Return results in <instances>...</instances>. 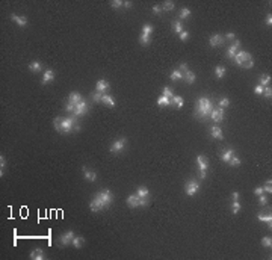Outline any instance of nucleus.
Instances as JSON below:
<instances>
[{"mask_svg": "<svg viewBox=\"0 0 272 260\" xmlns=\"http://www.w3.org/2000/svg\"><path fill=\"white\" fill-rule=\"evenodd\" d=\"M213 110V101L207 97H201L198 101H197V106H195V115H198L201 119L207 118Z\"/></svg>", "mask_w": 272, "mask_h": 260, "instance_id": "1", "label": "nucleus"}, {"mask_svg": "<svg viewBox=\"0 0 272 260\" xmlns=\"http://www.w3.org/2000/svg\"><path fill=\"white\" fill-rule=\"evenodd\" d=\"M127 206L129 207H147L148 200L147 198H139L136 194H133V195L127 197Z\"/></svg>", "mask_w": 272, "mask_h": 260, "instance_id": "2", "label": "nucleus"}, {"mask_svg": "<svg viewBox=\"0 0 272 260\" xmlns=\"http://www.w3.org/2000/svg\"><path fill=\"white\" fill-rule=\"evenodd\" d=\"M197 165H198V169H200V178L204 180L206 176H207V169H209V162H207V159L200 154V156L197 157Z\"/></svg>", "mask_w": 272, "mask_h": 260, "instance_id": "3", "label": "nucleus"}, {"mask_svg": "<svg viewBox=\"0 0 272 260\" xmlns=\"http://www.w3.org/2000/svg\"><path fill=\"white\" fill-rule=\"evenodd\" d=\"M76 127V117L71 114L70 117L62 118V133H70Z\"/></svg>", "mask_w": 272, "mask_h": 260, "instance_id": "4", "label": "nucleus"}, {"mask_svg": "<svg viewBox=\"0 0 272 260\" xmlns=\"http://www.w3.org/2000/svg\"><path fill=\"white\" fill-rule=\"evenodd\" d=\"M98 198L103 201V204H105V209H107L110 204H112V201H114V195H112V192L109 189H101L98 194Z\"/></svg>", "mask_w": 272, "mask_h": 260, "instance_id": "5", "label": "nucleus"}, {"mask_svg": "<svg viewBox=\"0 0 272 260\" xmlns=\"http://www.w3.org/2000/svg\"><path fill=\"white\" fill-rule=\"evenodd\" d=\"M126 145H127V139L126 138H118V139H115V141L112 142L109 151L110 153H119V151H123L126 148Z\"/></svg>", "mask_w": 272, "mask_h": 260, "instance_id": "6", "label": "nucleus"}, {"mask_svg": "<svg viewBox=\"0 0 272 260\" xmlns=\"http://www.w3.org/2000/svg\"><path fill=\"white\" fill-rule=\"evenodd\" d=\"M198 191H200V183L195 182V180H189L186 183V186H185V192L189 197H194L195 194H198Z\"/></svg>", "mask_w": 272, "mask_h": 260, "instance_id": "7", "label": "nucleus"}, {"mask_svg": "<svg viewBox=\"0 0 272 260\" xmlns=\"http://www.w3.org/2000/svg\"><path fill=\"white\" fill-rule=\"evenodd\" d=\"M233 59H234V62H236L239 67H243L245 62L249 59H252V58H251V53H248V52H237L236 56H234Z\"/></svg>", "mask_w": 272, "mask_h": 260, "instance_id": "8", "label": "nucleus"}, {"mask_svg": "<svg viewBox=\"0 0 272 260\" xmlns=\"http://www.w3.org/2000/svg\"><path fill=\"white\" fill-rule=\"evenodd\" d=\"M88 109H89V107H88V105H86V101L82 100V101H79V103L76 105L73 115H74V117H82V115H85V114L88 112Z\"/></svg>", "mask_w": 272, "mask_h": 260, "instance_id": "9", "label": "nucleus"}, {"mask_svg": "<svg viewBox=\"0 0 272 260\" xmlns=\"http://www.w3.org/2000/svg\"><path fill=\"white\" fill-rule=\"evenodd\" d=\"M89 209L92 212H100V210L105 209V204H103V201L98 198V195H95L94 198H92V201L89 203Z\"/></svg>", "mask_w": 272, "mask_h": 260, "instance_id": "10", "label": "nucleus"}, {"mask_svg": "<svg viewBox=\"0 0 272 260\" xmlns=\"http://www.w3.org/2000/svg\"><path fill=\"white\" fill-rule=\"evenodd\" d=\"M73 239H74V231L73 230H68V231H65L62 236L59 237V245H70L71 242H73Z\"/></svg>", "mask_w": 272, "mask_h": 260, "instance_id": "11", "label": "nucleus"}, {"mask_svg": "<svg viewBox=\"0 0 272 260\" xmlns=\"http://www.w3.org/2000/svg\"><path fill=\"white\" fill-rule=\"evenodd\" d=\"M239 47H240V41H239V39H236L233 44H230V47L227 48V58H228V59H233V58L236 56Z\"/></svg>", "mask_w": 272, "mask_h": 260, "instance_id": "12", "label": "nucleus"}, {"mask_svg": "<svg viewBox=\"0 0 272 260\" xmlns=\"http://www.w3.org/2000/svg\"><path fill=\"white\" fill-rule=\"evenodd\" d=\"M210 118L218 124V123H221L222 119H224V109L222 107H219V109H213L212 114H210Z\"/></svg>", "mask_w": 272, "mask_h": 260, "instance_id": "13", "label": "nucleus"}, {"mask_svg": "<svg viewBox=\"0 0 272 260\" xmlns=\"http://www.w3.org/2000/svg\"><path fill=\"white\" fill-rule=\"evenodd\" d=\"M109 83L105 80V79H100L98 82L95 83V91H98V92H101V94H107V91H109Z\"/></svg>", "mask_w": 272, "mask_h": 260, "instance_id": "14", "label": "nucleus"}, {"mask_svg": "<svg viewBox=\"0 0 272 260\" xmlns=\"http://www.w3.org/2000/svg\"><path fill=\"white\" fill-rule=\"evenodd\" d=\"M209 44H210L212 47H219V46H222V44H224V38H222L221 35H218V34H215V35L210 36Z\"/></svg>", "mask_w": 272, "mask_h": 260, "instance_id": "15", "label": "nucleus"}, {"mask_svg": "<svg viewBox=\"0 0 272 260\" xmlns=\"http://www.w3.org/2000/svg\"><path fill=\"white\" fill-rule=\"evenodd\" d=\"M30 259L32 260H44L46 259V253L42 248H33V251L30 253Z\"/></svg>", "mask_w": 272, "mask_h": 260, "instance_id": "16", "label": "nucleus"}, {"mask_svg": "<svg viewBox=\"0 0 272 260\" xmlns=\"http://www.w3.org/2000/svg\"><path fill=\"white\" fill-rule=\"evenodd\" d=\"M53 79H55V70H51V68H48V70L44 71V76H42V85H47V83L53 82Z\"/></svg>", "mask_w": 272, "mask_h": 260, "instance_id": "17", "label": "nucleus"}, {"mask_svg": "<svg viewBox=\"0 0 272 260\" xmlns=\"http://www.w3.org/2000/svg\"><path fill=\"white\" fill-rule=\"evenodd\" d=\"M11 18H12V21H15V24H18L20 27H24V26H27V23H29L26 17H20L17 14H12Z\"/></svg>", "mask_w": 272, "mask_h": 260, "instance_id": "18", "label": "nucleus"}, {"mask_svg": "<svg viewBox=\"0 0 272 260\" xmlns=\"http://www.w3.org/2000/svg\"><path fill=\"white\" fill-rule=\"evenodd\" d=\"M210 135H212L215 139H224V133H222V130H221V127H218V126H213V127H210Z\"/></svg>", "mask_w": 272, "mask_h": 260, "instance_id": "19", "label": "nucleus"}, {"mask_svg": "<svg viewBox=\"0 0 272 260\" xmlns=\"http://www.w3.org/2000/svg\"><path fill=\"white\" fill-rule=\"evenodd\" d=\"M82 169H83V176H85V178H86L88 182H95V180H97V174H95L94 171L86 169V166H82Z\"/></svg>", "mask_w": 272, "mask_h": 260, "instance_id": "20", "label": "nucleus"}, {"mask_svg": "<svg viewBox=\"0 0 272 260\" xmlns=\"http://www.w3.org/2000/svg\"><path fill=\"white\" fill-rule=\"evenodd\" d=\"M233 156H234V151H233L231 148H227V150H224V151L221 153V160L225 162V164H228V160H230Z\"/></svg>", "mask_w": 272, "mask_h": 260, "instance_id": "21", "label": "nucleus"}, {"mask_svg": "<svg viewBox=\"0 0 272 260\" xmlns=\"http://www.w3.org/2000/svg\"><path fill=\"white\" fill-rule=\"evenodd\" d=\"M136 195L139 198H148L150 197V191H148V188H145V186H139L136 189Z\"/></svg>", "mask_w": 272, "mask_h": 260, "instance_id": "22", "label": "nucleus"}, {"mask_svg": "<svg viewBox=\"0 0 272 260\" xmlns=\"http://www.w3.org/2000/svg\"><path fill=\"white\" fill-rule=\"evenodd\" d=\"M257 219L261 221V222H266L268 227L271 228V224H272V216L271 215H265V213H257Z\"/></svg>", "mask_w": 272, "mask_h": 260, "instance_id": "23", "label": "nucleus"}, {"mask_svg": "<svg viewBox=\"0 0 272 260\" xmlns=\"http://www.w3.org/2000/svg\"><path fill=\"white\" fill-rule=\"evenodd\" d=\"M101 103H105V105L109 106V107H115V100H114L109 94H103V97H101Z\"/></svg>", "mask_w": 272, "mask_h": 260, "instance_id": "24", "label": "nucleus"}, {"mask_svg": "<svg viewBox=\"0 0 272 260\" xmlns=\"http://www.w3.org/2000/svg\"><path fill=\"white\" fill-rule=\"evenodd\" d=\"M183 30H185V29H183V24H181V21H180V20H174V21H172V32L180 35Z\"/></svg>", "mask_w": 272, "mask_h": 260, "instance_id": "25", "label": "nucleus"}, {"mask_svg": "<svg viewBox=\"0 0 272 260\" xmlns=\"http://www.w3.org/2000/svg\"><path fill=\"white\" fill-rule=\"evenodd\" d=\"M83 98H82V95L79 94V92H76V91H73L70 94V97H68V101H71V103H74V105H77L79 101H82Z\"/></svg>", "mask_w": 272, "mask_h": 260, "instance_id": "26", "label": "nucleus"}, {"mask_svg": "<svg viewBox=\"0 0 272 260\" xmlns=\"http://www.w3.org/2000/svg\"><path fill=\"white\" fill-rule=\"evenodd\" d=\"M171 103H172V106H176L177 109L183 107V105H185V101H183V98H181L180 95H174V97L171 98Z\"/></svg>", "mask_w": 272, "mask_h": 260, "instance_id": "27", "label": "nucleus"}, {"mask_svg": "<svg viewBox=\"0 0 272 260\" xmlns=\"http://www.w3.org/2000/svg\"><path fill=\"white\" fill-rule=\"evenodd\" d=\"M29 70L32 71V73H39V71L42 70V64H41V62H38V61H33V62H30Z\"/></svg>", "mask_w": 272, "mask_h": 260, "instance_id": "28", "label": "nucleus"}, {"mask_svg": "<svg viewBox=\"0 0 272 260\" xmlns=\"http://www.w3.org/2000/svg\"><path fill=\"white\" fill-rule=\"evenodd\" d=\"M169 79H171V80H183V79H185V74H183L180 70H172L171 76H169Z\"/></svg>", "mask_w": 272, "mask_h": 260, "instance_id": "29", "label": "nucleus"}, {"mask_svg": "<svg viewBox=\"0 0 272 260\" xmlns=\"http://www.w3.org/2000/svg\"><path fill=\"white\" fill-rule=\"evenodd\" d=\"M157 105H159L160 107L169 106V105H171V98H168V97H165V95H160V97L157 98Z\"/></svg>", "mask_w": 272, "mask_h": 260, "instance_id": "30", "label": "nucleus"}, {"mask_svg": "<svg viewBox=\"0 0 272 260\" xmlns=\"http://www.w3.org/2000/svg\"><path fill=\"white\" fill-rule=\"evenodd\" d=\"M83 242H85V239H83V236H74V239H73V247H76V248H80L83 245Z\"/></svg>", "mask_w": 272, "mask_h": 260, "instance_id": "31", "label": "nucleus"}, {"mask_svg": "<svg viewBox=\"0 0 272 260\" xmlns=\"http://www.w3.org/2000/svg\"><path fill=\"white\" fill-rule=\"evenodd\" d=\"M215 76L218 77V79H222L225 76V67H222V65H218L216 68H215Z\"/></svg>", "mask_w": 272, "mask_h": 260, "instance_id": "32", "label": "nucleus"}, {"mask_svg": "<svg viewBox=\"0 0 272 260\" xmlns=\"http://www.w3.org/2000/svg\"><path fill=\"white\" fill-rule=\"evenodd\" d=\"M153 30H154V27L151 26V24H144L142 26V32L141 34H144V35H148V36H151V34H153Z\"/></svg>", "mask_w": 272, "mask_h": 260, "instance_id": "33", "label": "nucleus"}, {"mask_svg": "<svg viewBox=\"0 0 272 260\" xmlns=\"http://www.w3.org/2000/svg\"><path fill=\"white\" fill-rule=\"evenodd\" d=\"M185 80H186V82L189 83H194L195 82V73H192V71H186V73H185Z\"/></svg>", "mask_w": 272, "mask_h": 260, "instance_id": "34", "label": "nucleus"}, {"mask_svg": "<svg viewBox=\"0 0 272 260\" xmlns=\"http://www.w3.org/2000/svg\"><path fill=\"white\" fill-rule=\"evenodd\" d=\"M174 6H176V3H174V2H171V0H166L165 3L162 5V9L168 12V11H172V9H174Z\"/></svg>", "mask_w": 272, "mask_h": 260, "instance_id": "35", "label": "nucleus"}, {"mask_svg": "<svg viewBox=\"0 0 272 260\" xmlns=\"http://www.w3.org/2000/svg\"><path fill=\"white\" fill-rule=\"evenodd\" d=\"M150 41H151V36L144 35V34H141V35H139V44H142V46H148V44H150Z\"/></svg>", "mask_w": 272, "mask_h": 260, "instance_id": "36", "label": "nucleus"}, {"mask_svg": "<svg viewBox=\"0 0 272 260\" xmlns=\"http://www.w3.org/2000/svg\"><path fill=\"white\" fill-rule=\"evenodd\" d=\"M231 210H233V215H236V213L239 212V210H240V203H239V198H233Z\"/></svg>", "mask_w": 272, "mask_h": 260, "instance_id": "37", "label": "nucleus"}, {"mask_svg": "<svg viewBox=\"0 0 272 260\" xmlns=\"http://www.w3.org/2000/svg\"><path fill=\"white\" fill-rule=\"evenodd\" d=\"M178 17H180V20H185V18H189L190 17V9L189 8H183L180 14H178Z\"/></svg>", "mask_w": 272, "mask_h": 260, "instance_id": "38", "label": "nucleus"}, {"mask_svg": "<svg viewBox=\"0 0 272 260\" xmlns=\"http://www.w3.org/2000/svg\"><path fill=\"white\" fill-rule=\"evenodd\" d=\"M53 124H55V129L58 130L59 133H62V117H56L55 121H53Z\"/></svg>", "mask_w": 272, "mask_h": 260, "instance_id": "39", "label": "nucleus"}, {"mask_svg": "<svg viewBox=\"0 0 272 260\" xmlns=\"http://www.w3.org/2000/svg\"><path fill=\"white\" fill-rule=\"evenodd\" d=\"M261 245L265 247V248H271L272 247V237L271 236H265L261 239Z\"/></svg>", "mask_w": 272, "mask_h": 260, "instance_id": "40", "label": "nucleus"}, {"mask_svg": "<svg viewBox=\"0 0 272 260\" xmlns=\"http://www.w3.org/2000/svg\"><path fill=\"white\" fill-rule=\"evenodd\" d=\"M101 97H103V94H101V92L94 91V92L91 94V100H92L94 103H100V101H101Z\"/></svg>", "mask_w": 272, "mask_h": 260, "instance_id": "41", "label": "nucleus"}, {"mask_svg": "<svg viewBox=\"0 0 272 260\" xmlns=\"http://www.w3.org/2000/svg\"><path fill=\"white\" fill-rule=\"evenodd\" d=\"M271 83V76L269 74H263L260 77V85L261 86H268Z\"/></svg>", "mask_w": 272, "mask_h": 260, "instance_id": "42", "label": "nucleus"}, {"mask_svg": "<svg viewBox=\"0 0 272 260\" xmlns=\"http://www.w3.org/2000/svg\"><path fill=\"white\" fill-rule=\"evenodd\" d=\"M5 166H6V159H5V156L2 154L0 156V176L3 177V174H5Z\"/></svg>", "mask_w": 272, "mask_h": 260, "instance_id": "43", "label": "nucleus"}, {"mask_svg": "<svg viewBox=\"0 0 272 260\" xmlns=\"http://www.w3.org/2000/svg\"><path fill=\"white\" fill-rule=\"evenodd\" d=\"M228 164H230V166H239L240 165V159L236 157V156H233V157L228 160Z\"/></svg>", "mask_w": 272, "mask_h": 260, "instance_id": "44", "label": "nucleus"}, {"mask_svg": "<svg viewBox=\"0 0 272 260\" xmlns=\"http://www.w3.org/2000/svg\"><path fill=\"white\" fill-rule=\"evenodd\" d=\"M163 95L168 97V98H172V97H174V92H172V89H171L169 86H165V88H163Z\"/></svg>", "mask_w": 272, "mask_h": 260, "instance_id": "45", "label": "nucleus"}, {"mask_svg": "<svg viewBox=\"0 0 272 260\" xmlns=\"http://www.w3.org/2000/svg\"><path fill=\"white\" fill-rule=\"evenodd\" d=\"M263 95H265L266 98H269V100H271V97H272V89H271V86H265V89H263Z\"/></svg>", "mask_w": 272, "mask_h": 260, "instance_id": "46", "label": "nucleus"}, {"mask_svg": "<svg viewBox=\"0 0 272 260\" xmlns=\"http://www.w3.org/2000/svg\"><path fill=\"white\" fill-rule=\"evenodd\" d=\"M263 192H266V194H271V192H272V185H271V180H268V182L265 183V186H263Z\"/></svg>", "mask_w": 272, "mask_h": 260, "instance_id": "47", "label": "nucleus"}, {"mask_svg": "<svg viewBox=\"0 0 272 260\" xmlns=\"http://www.w3.org/2000/svg\"><path fill=\"white\" fill-rule=\"evenodd\" d=\"M228 106H230V100L228 98H221L219 100V107L225 109V107H228Z\"/></svg>", "mask_w": 272, "mask_h": 260, "instance_id": "48", "label": "nucleus"}, {"mask_svg": "<svg viewBox=\"0 0 272 260\" xmlns=\"http://www.w3.org/2000/svg\"><path fill=\"white\" fill-rule=\"evenodd\" d=\"M74 107H76V105H74V103L67 101V105H65V107H64V109H65L67 112H71V114H73V112H74Z\"/></svg>", "mask_w": 272, "mask_h": 260, "instance_id": "49", "label": "nucleus"}, {"mask_svg": "<svg viewBox=\"0 0 272 260\" xmlns=\"http://www.w3.org/2000/svg\"><path fill=\"white\" fill-rule=\"evenodd\" d=\"M110 6L115 8V9H119V8H123V2L121 0H114V2H110Z\"/></svg>", "mask_w": 272, "mask_h": 260, "instance_id": "50", "label": "nucleus"}, {"mask_svg": "<svg viewBox=\"0 0 272 260\" xmlns=\"http://www.w3.org/2000/svg\"><path fill=\"white\" fill-rule=\"evenodd\" d=\"M162 12H163V9H162V6H160V5H154V6H153V14H154V15H160Z\"/></svg>", "mask_w": 272, "mask_h": 260, "instance_id": "51", "label": "nucleus"}, {"mask_svg": "<svg viewBox=\"0 0 272 260\" xmlns=\"http://www.w3.org/2000/svg\"><path fill=\"white\" fill-rule=\"evenodd\" d=\"M259 197H260V198H259V204H260V206H266V203H268V195L261 194Z\"/></svg>", "mask_w": 272, "mask_h": 260, "instance_id": "52", "label": "nucleus"}, {"mask_svg": "<svg viewBox=\"0 0 272 260\" xmlns=\"http://www.w3.org/2000/svg\"><path fill=\"white\" fill-rule=\"evenodd\" d=\"M263 89H265V86H261V85H257V86H254V92L257 95H261L263 94Z\"/></svg>", "mask_w": 272, "mask_h": 260, "instance_id": "53", "label": "nucleus"}, {"mask_svg": "<svg viewBox=\"0 0 272 260\" xmlns=\"http://www.w3.org/2000/svg\"><path fill=\"white\" fill-rule=\"evenodd\" d=\"M178 36H180V39H181V41H186V39L189 38V32H188V30H183V32H181Z\"/></svg>", "mask_w": 272, "mask_h": 260, "instance_id": "54", "label": "nucleus"}, {"mask_svg": "<svg viewBox=\"0 0 272 260\" xmlns=\"http://www.w3.org/2000/svg\"><path fill=\"white\" fill-rule=\"evenodd\" d=\"M252 65H254V61H252V59H249V61H247V62H245V65H243L242 68L248 70V68H252Z\"/></svg>", "mask_w": 272, "mask_h": 260, "instance_id": "55", "label": "nucleus"}, {"mask_svg": "<svg viewBox=\"0 0 272 260\" xmlns=\"http://www.w3.org/2000/svg\"><path fill=\"white\" fill-rule=\"evenodd\" d=\"M265 24H266V26H269V27H271V26H272V15H271V14H268V15H266V20H265Z\"/></svg>", "mask_w": 272, "mask_h": 260, "instance_id": "56", "label": "nucleus"}, {"mask_svg": "<svg viewBox=\"0 0 272 260\" xmlns=\"http://www.w3.org/2000/svg\"><path fill=\"white\" fill-rule=\"evenodd\" d=\"M234 36H236V34H234V32H228V34H225V38H227V39H230V41H233V39H234Z\"/></svg>", "mask_w": 272, "mask_h": 260, "instance_id": "57", "label": "nucleus"}, {"mask_svg": "<svg viewBox=\"0 0 272 260\" xmlns=\"http://www.w3.org/2000/svg\"><path fill=\"white\" fill-rule=\"evenodd\" d=\"M178 70L181 71V73H183V74H185V73H186V71H188V64H181V65H180V68H178Z\"/></svg>", "mask_w": 272, "mask_h": 260, "instance_id": "58", "label": "nucleus"}, {"mask_svg": "<svg viewBox=\"0 0 272 260\" xmlns=\"http://www.w3.org/2000/svg\"><path fill=\"white\" fill-rule=\"evenodd\" d=\"M252 192H254L256 195H261V194H263V188H256Z\"/></svg>", "mask_w": 272, "mask_h": 260, "instance_id": "59", "label": "nucleus"}, {"mask_svg": "<svg viewBox=\"0 0 272 260\" xmlns=\"http://www.w3.org/2000/svg\"><path fill=\"white\" fill-rule=\"evenodd\" d=\"M132 5H133V3L129 2V0H127V2H123V6H124V8H132Z\"/></svg>", "mask_w": 272, "mask_h": 260, "instance_id": "60", "label": "nucleus"}]
</instances>
